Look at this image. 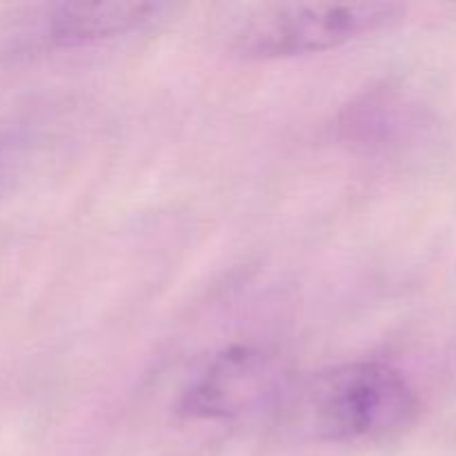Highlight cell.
<instances>
[{
    "mask_svg": "<svg viewBox=\"0 0 456 456\" xmlns=\"http://www.w3.org/2000/svg\"><path fill=\"white\" fill-rule=\"evenodd\" d=\"M288 396L303 430L332 444L395 436L412 426L421 410L405 374L379 359L332 365Z\"/></svg>",
    "mask_w": 456,
    "mask_h": 456,
    "instance_id": "6da1fadb",
    "label": "cell"
},
{
    "mask_svg": "<svg viewBox=\"0 0 456 456\" xmlns=\"http://www.w3.org/2000/svg\"><path fill=\"white\" fill-rule=\"evenodd\" d=\"M403 13L392 3L263 4L236 27L232 49L245 61L310 56L387 29Z\"/></svg>",
    "mask_w": 456,
    "mask_h": 456,
    "instance_id": "7a4b0ae2",
    "label": "cell"
},
{
    "mask_svg": "<svg viewBox=\"0 0 456 456\" xmlns=\"http://www.w3.org/2000/svg\"><path fill=\"white\" fill-rule=\"evenodd\" d=\"M289 395L285 370L272 352L232 346L218 352L178 399V414L196 421H227L270 408Z\"/></svg>",
    "mask_w": 456,
    "mask_h": 456,
    "instance_id": "3957f363",
    "label": "cell"
},
{
    "mask_svg": "<svg viewBox=\"0 0 456 456\" xmlns=\"http://www.w3.org/2000/svg\"><path fill=\"white\" fill-rule=\"evenodd\" d=\"M159 3H61L40 9L36 40L52 49H76L132 34L165 12Z\"/></svg>",
    "mask_w": 456,
    "mask_h": 456,
    "instance_id": "277c9868",
    "label": "cell"
},
{
    "mask_svg": "<svg viewBox=\"0 0 456 456\" xmlns=\"http://www.w3.org/2000/svg\"><path fill=\"white\" fill-rule=\"evenodd\" d=\"M4 163H7V147H4V142L0 141V174H3Z\"/></svg>",
    "mask_w": 456,
    "mask_h": 456,
    "instance_id": "5b68a950",
    "label": "cell"
}]
</instances>
